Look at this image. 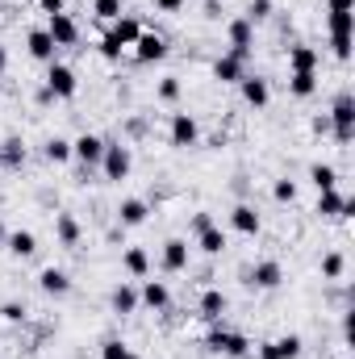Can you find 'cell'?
Here are the masks:
<instances>
[{"mask_svg": "<svg viewBox=\"0 0 355 359\" xmlns=\"http://www.w3.org/2000/svg\"><path fill=\"white\" fill-rule=\"evenodd\" d=\"M326 121H330L335 142H343V147H347V142L355 138V96H351V92H339V96H335V104H330Z\"/></svg>", "mask_w": 355, "mask_h": 359, "instance_id": "1", "label": "cell"}, {"mask_svg": "<svg viewBox=\"0 0 355 359\" xmlns=\"http://www.w3.org/2000/svg\"><path fill=\"white\" fill-rule=\"evenodd\" d=\"M205 347L213 351V355H226V359H239L251 351V339L247 334H239V330H226L222 322H213V330L205 334Z\"/></svg>", "mask_w": 355, "mask_h": 359, "instance_id": "2", "label": "cell"}, {"mask_svg": "<svg viewBox=\"0 0 355 359\" xmlns=\"http://www.w3.org/2000/svg\"><path fill=\"white\" fill-rule=\"evenodd\" d=\"M130 168H134V151H130L126 142H105V155H100V172H105V180L121 184V180L130 176Z\"/></svg>", "mask_w": 355, "mask_h": 359, "instance_id": "3", "label": "cell"}, {"mask_svg": "<svg viewBox=\"0 0 355 359\" xmlns=\"http://www.w3.org/2000/svg\"><path fill=\"white\" fill-rule=\"evenodd\" d=\"M46 92L55 96V100H72L76 92H80V80H76V72L67 67V63H46Z\"/></svg>", "mask_w": 355, "mask_h": 359, "instance_id": "4", "label": "cell"}, {"mask_svg": "<svg viewBox=\"0 0 355 359\" xmlns=\"http://www.w3.org/2000/svg\"><path fill=\"white\" fill-rule=\"evenodd\" d=\"M226 38H230V55H239L247 63L251 59V46H255V25L247 17H230L226 21Z\"/></svg>", "mask_w": 355, "mask_h": 359, "instance_id": "5", "label": "cell"}, {"mask_svg": "<svg viewBox=\"0 0 355 359\" xmlns=\"http://www.w3.org/2000/svg\"><path fill=\"white\" fill-rule=\"evenodd\" d=\"M168 138H172V147H180V151H188V147H196V142H201V121H196L192 113H172V126H168Z\"/></svg>", "mask_w": 355, "mask_h": 359, "instance_id": "6", "label": "cell"}, {"mask_svg": "<svg viewBox=\"0 0 355 359\" xmlns=\"http://www.w3.org/2000/svg\"><path fill=\"white\" fill-rule=\"evenodd\" d=\"M46 34L55 38V46H76L80 42V25L72 21V13H46Z\"/></svg>", "mask_w": 355, "mask_h": 359, "instance_id": "7", "label": "cell"}, {"mask_svg": "<svg viewBox=\"0 0 355 359\" xmlns=\"http://www.w3.org/2000/svg\"><path fill=\"white\" fill-rule=\"evenodd\" d=\"M130 50H134V59H138V63H159V59H168V38H163V34L142 29V34H138V42H134Z\"/></svg>", "mask_w": 355, "mask_h": 359, "instance_id": "8", "label": "cell"}, {"mask_svg": "<svg viewBox=\"0 0 355 359\" xmlns=\"http://www.w3.org/2000/svg\"><path fill=\"white\" fill-rule=\"evenodd\" d=\"M301 351H305L301 334H280V339L264 343V347L255 351V359H301Z\"/></svg>", "mask_w": 355, "mask_h": 359, "instance_id": "9", "label": "cell"}, {"mask_svg": "<svg viewBox=\"0 0 355 359\" xmlns=\"http://www.w3.org/2000/svg\"><path fill=\"white\" fill-rule=\"evenodd\" d=\"M247 284H251V288H260V292H272V288H280V284H284V268H280L276 259H260L255 268L247 271Z\"/></svg>", "mask_w": 355, "mask_h": 359, "instance_id": "10", "label": "cell"}, {"mask_svg": "<svg viewBox=\"0 0 355 359\" xmlns=\"http://www.w3.org/2000/svg\"><path fill=\"white\" fill-rule=\"evenodd\" d=\"M230 230H239V234L255 238V234L264 230V217H260V209H255V205H247V201H239V205L230 209Z\"/></svg>", "mask_w": 355, "mask_h": 359, "instance_id": "11", "label": "cell"}, {"mask_svg": "<svg viewBox=\"0 0 355 359\" xmlns=\"http://www.w3.org/2000/svg\"><path fill=\"white\" fill-rule=\"evenodd\" d=\"M100 155H105V138L100 134H80L72 142V159H80L84 168H100Z\"/></svg>", "mask_w": 355, "mask_h": 359, "instance_id": "12", "label": "cell"}, {"mask_svg": "<svg viewBox=\"0 0 355 359\" xmlns=\"http://www.w3.org/2000/svg\"><path fill=\"white\" fill-rule=\"evenodd\" d=\"M25 50H29L38 63H55V50H59V46H55V38L46 34V25H38V29L25 34Z\"/></svg>", "mask_w": 355, "mask_h": 359, "instance_id": "13", "label": "cell"}, {"mask_svg": "<svg viewBox=\"0 0 355 359\" xmlns=\"http://www.w3.org/2000/svg\"><path fill=\"white\" fill-rule=\"evenodd\" d=\"M138 305H147V309H168L172 305V288L163 284V280H142V288H138Z\"/></svg>", "mask_w": 355, "mask_h": 359, "instance_id": "14", "label": "cell"}, {"mask_svg": "<svg viewBox=\"0 0 355 359\" xmlns=\"http://www.w3.org/2000/svg\"><path fill=\"white\" fill-rule=\"evenodd\" d=\"M243 76H247V63H243L239 55H230V50H226V55H217V59H213V80H222V84H239Z\"/></svg>", "mask_w": 355, "mask_h": 359, "instance_id": "15", "label": "cell"}, {"mask_svg": "<svg viewBox=\"0 0 355 359\" xmlns=\"http://www.w3.org/2000/svg\"><path fill=\"white\" fill-rule=\"evenodd\" d=\"M151 217V205L142 201V196H126L121 205H117V222L126 226V230H134V226H142Z\"/></svg>", "mask_w": 355, "mask_h": 359, "instance_id": "16", "label": "cell"}, {"mask_svg": "<svg viewBox=\"0 0 355 359\" xmlns=\"http://www.w3.org/2000/svg\"><path fill=\"white\" fill-rule=\"evenodd\" d=\"M196 309H201V318H205V322H222V318H226V309H230V301H226V292H222V288H205V292H201V301H196Z\"/></svg>", "mask_w": 355, "mask_h": 359, "instance_id": "17", "label": "cell"}, {"mask_svg": "<svg viewBox=\"0 0 355 359\" xmlns=\"http://www.w3.org/2000/svg\"><path fill=\"white\" fill-rule=\"evenodd\" d=\"M159 268L172 271V276L188 268V243H184V238H168V243H163V251H159Z\"/></svg>", "mask_w": 355, "mask_h": 359, "instance_id": "18", "label": "cell"}, {"mask_svg": "<svg viewBox=\"0 0 355 359\" xmlns=\"http://www.w3.org/2000/svg\"><path fill=\"white\" fill-rule=\"evenodd\" d=\"M239 92H243V100H247L251 109H264L267 100H272V88H267V80H264V76H251V72L239 80Z\"/></svg>", "mask_w": 355, "mask_h": 359, "instance_id": "19", "label": "cell"}, {"mask_svg": "<svg viewBox=\"0 0 355 359\" xmlns=\"http://www.w3.org/2000/svg\"><path fill=\"white\" fill-rule=\"evenodd\" d=\"M38 288H42L46 297H67V292H72V276L63 268H42L38 271Z\"/></svg>", "mask_w": 355, "mask_h": 359, "instance_id": "20", "label": "cell"}, {"mask_svg": "<svg viewBox=\"0 0 355 359\" xmlns=\"http://www.w3.org/2000/svg\"><path fill=\"white\" fill-rule=\"evenodd\" d=\"M318 63H322L318 46H305V42L288 46V72H318Z\"/></svg>", "mask_w": 355, "mask_h": 359, "instance_id": "21", "label": "cell"}, {"mask_svg": "<svg viewBox=\"0 0 355 359\" xmlns=\"http://www.w3.org/2000/svg\"><path fill=\"white\" fill-rule=\"evenodd\" d=\"M4 251H8L13 259H29V255L38 251V234H34V230H8Z\"/></svg>", "mask_w": 355, "mask_h": 359, "instance_id": "22", "label": "cell"}, {"mask_svg": "<svg viewBox=\"0 0 355 359\" xmlns=\"http://www.w3.org/2000/svg\"><path fill=\"white\" fill-rule=\"evenodd\" d=\"M196 247H201V255H222L226 247H230V238H226V230L222 226H205V230H196Z\"/></svg>", "mask_w": 355, "mask_h": 359, "instance_id": "23", "label": "cell"}, {"mask_svg": "<svg viewBox=\"0 0 355 359\" xmlns=\"http://www.w3.org/2000/svg\"><path fill=\"white\" fill-rule=\"evenodd\" d=\"M343 209H347V196H343L339 188H330V192H318V205H314V213H318V217L335 222V217H343Z\"/></svg>", "mask_w": 355, "mask_h": 359, "instance_id": "24", "label": "cell"}, {"mask_svg": "<svg viewBox=\"0 0 355 359\" xmlns=\"http://www.w3.org/2000/svg\"><path fill=\"white\" fill-rule=\"evenodd\" d=\"M80 222H76V213H55V238H59V247H80Z\"/></svg>", "mask_w": 355, "mask_h": 359, "instance_id": "25", "label": "cell"}, {"mask_svg": "<svg viewBox=\"0 0 355 359\" xmlns=\"http://www.w3.org/2000/svg\"><path fill=\"white\" fill-rule=\"evenodd\" d=\"M109 34H113V38L130 50V46L138 42V34H142V21H138V17H130V13H121V17L113 21V29H109Z\"/></svg>", "mask_w": 355, "mask_h": 359, "instance_id": "26", "label": "cell"}, {"mask_svg": "<svg viewBox=\"0 0 355 359\" xmlns=\"http://www.w3.org/2000/svg\"><path fill=\"white\" fill-rule=\"evenodd\" d=\"M121 268L130 271L134 280H147V276H151V255H147V247H126Z\"/></svg>", "mask_w": 355, "mask_h": 359, "instance_id": "27", "label": "cell"}, {"mask_svg": "<svg viewBox=\"0 0 355 359\" xmlns=\"http://www.w3.org/2000/svg\"><path fill=\"white\" fill-rule=\"evenodd\" d=\"M109 305H113V313H121V318H126V313H134V309H138V288L121 280V284L113 288V297H109Z\"/></svg>", "mask_w": 355, "mask_h": 359, "instance_id": "28", "label": "cell"}, {"mask_svg": "<svg viewBox=\"0 0 355 359\" xmlns=\"http://www.w3.org/2000/svg\"><path fill=\"white\" fill-rule=\"evenodd\" d=\"M288 92L297 100H309L318 92V72H288Z\"/></svg>", "mask_w": 355, "mask_h": 359, "instance_id": "29", "label": "cell"}, {"mask_svg": "<svg viewBox=\"0 0 355 359\" xmlns=\"http://www.w3.org/2000/svg\"><path fill=\"white\" fill-rule=\"evenodd\" d=\"M42 155H46V163H55V168H59V163H72V142L55 134V138H46Z\"/></svg>", "mask_w": 355, "mask_h": 359, "instance_id": "30", "label": "cell"}, {"mask_svg": "<svg viewBox=\"0 0 355 359\" xmlns=\"http://www.w3.org/2000/svg\"><path fill=\"white\" fill-rule=\"evenodd\" d=\"M309 184H314L318 192H330V188H339V172H335L330 163H314V168H309Z\"/></svg>", "mask_w": 355, "mask_h": 359, "instance_id": "31", "label": "cell"}, {"mask_svg": "<svg viewBox=\"0 0 355 359\" xmlns=\"http://www.w3.org/2000/svg\"><path fill=\"white\" fill-rule=\"evenodd\" d=\"M100 359H142L130 343H121V339H105L100 343Z\"/></svg>", "mask_w": 355, "mask_h": 359, "instance_id": "32", "label": "cell"}, {"mask_svg": "<svg viewBox=\"0 0 355 359\" xmlns=\"http://www.w3.org/2000/svg\"><path fill=\"white\" fill-rule=\"evenodd\" d=\"M343 271H347L343 251H326L322 255V280H343Z\"/></svg>", "mask_w": 355, "mask_h": 359, "instance_id": "33", "label": "cell"}, {"mask_svg": "<svg viewBox=\"0 0 355 359\" xmlns=\"http://www.w3.org/2000/svg\"><path fill=\"white\" fill-rule=\"evenodd\" d=\"M0 151H4V168H21V163H25V142H21V138L0 142Z\"/></svg>", "mask_w": 355, "mask_h": 359, "instance_id": "34", "label": "cell"}, {"mask_svg": "<svg viewBox=\"0 0 355 359\" xmlns=\"http://www.w3.org/2000/svg\"><path fill=\"white\" fill-rule=\"evenodd\" d=\"M180 92H184L180 76H163V80H159V88H155V96H159V100H168V104H176Z\"/></svg>", "mask_w": 355, "mask_h": 359, "instance_id": "35", "label": "cell"}, {"mask_svg": "<svg viewBox=\"0 0 355 359\" xmlns=\"http://www.w3.org/2000/svg\"><path fill=\"white\" fill-rule=\"evenodd\" d=\"M272 196H276L280 205H293V201H297V180L280 176V180H276V184H272Z\"/></svg>", "mask_w": 355, "mask_h": 359, "instance_id": "36", "label": "cell"}, {"mask_svg": "<svg viewBox=\"0 0 355 359\" xmlns=\"http://www.w3.org/2000/svg\"><path fill=\"white\" fill-rule=\"evenodd\" d=\"M96 50H100V59H109V63H121V55H126V46H121V42H117L113 34H105Z\"/></svg>", "mask_w": 355, "mask_h": 359, "instance_id": "37", "label": "cell"}, {"mask_svg": "<svg viewBox=\"0 0 355 359\" xmlns=\"http://www.w3.org/2000/svg\"><path fill=\"white\" fill-rule=\"evenodd\" d=\"M0 318L13 322V326H21V322L29 318V309H25V301H4V305H0Z\"/></svg>", "mask_w": 355, "mask_h": 359, "instance_id": "38", "label": "cell"}, {"mask_svg": "<svg viewBox=\"0 0 355 359\" xmlns=\"http://www.w3.org/2000/svg\"><path fill=\"white\" fill-rule=\"evenodd\" d=\"M326 25H330V34H351L355 13H326Z\"/></svg>", "mask_w": 355, "mask_h": 359, "instance_id": "39", "label": "cell"}, {"mask_svg": "<svg viewBox=\"0 0 355 359\" xmlns=\"http://www.w3.org/2000/svg\"><path fill=\"white\" fill-rule=\"evenodd\" d=\"M92 13L100 21H117L121 17V0H92Z\"/></svg>", "mask_w": 355, "mask_h": 359, "instance_id": "40", "label": "cell"}, {"mask_svg": "<svg viewBox=\"0 0 355 359\" xmlns=\"http://www.w3.org/2000/svg\"><path fill=\"white\" fill-rule=\"evenodd\" d=\"M243 17H247L251 25H260V21H267V17H272V0H251Z\"/></svg>", "mask_w": 355, "mask_h": 359, "instance_id": "41", "label": "cell"}, {"mask_svg": "<svg viewBox=\"0 0 355 359\" xmlns=\"http://www.w3.org/2000/svg\"><path fill=\"white\" fill-rule=\"evenodd\" d=\"M330 50H335V59H351V34H330Z\"/></svg>", "mask_w": 355, "mask_h": 359, "instance_id": "42", "label": "cell"}, {"mask_svg": "<svg viewBox=\"0 0 355 359\" xmlns=\"http://www.w3.org/2000/svg\"><path fill=\"white\" fill-rule=\"evenodd\" d=\"M151 4H155L159 13H180V8H184L188 0H151Z\"/></svg>", "mask_w": 355, "mask_h": 359, "instance_id": "43", "label": "cell"}, {"mask_svg": "<svg viewBox=\"0 0 355 359\" xmlns=\"http://www.w3.org/2000/svg\"><path fill=\"white\" fill-rule=\"evenodd\" d=\"M355 0H326V13H351Z\"/></svg>", "mask_w": 355, "mask_h": 359, "instance_id": "44", "label": "cell"}, {"mask_svg": "<svg viewBox=\"0 0 355 359\" xmlns=\"http://www.w3.org/2000/svg\"><path fill=\"white\" fill-rule=\"evenodd\" d=\"M42 13H67V0H38Z\"/></svg>", "mask_w": 355, "mask_h": 359, "instance_id": "45", "label": "cell"}, {"mask_svg": "<svg viewBox=\"0 0 355 359\" xmlns=\"http://www.w3.org/2000/svg\"><path fill=\"white\" fill-rule=\"evenodd\" d=\"M205 226H213V217L201 209V213H192V230H205Z\"/></svg>", "mask_w": 355, "mask_h": 359, "instance_id": "46", "label": "cell"}, {"mask_svg": "<svg viewBox=\"0 0 355 359\" xmlns=\"http://www.w3.org/2000/svg\"><path fill=\"white\" fill-rule=\"evenodd\" d=\"M314 134H330V121H326V113H322V117H314Z\"/></svg>", "mask_w": 355, "mask_h": 359, "instance_id": "47", "label": "cell"}, {"mask_svg": "<svg viewBox=\"0 0 355 359\" xmlns=\"http://www.w3.org/2000/svg\"><path fill=\"white\" fill-rule=\"evenodd\" d=\"M205 17H222V4L217 0H205Z\"/></svg>", "mask_w": 355, "mask_h": 359, "instance_id": "48", "label": "cell"}, {"mask_svg": "<svg viewBox=\"0 0 355 359\" xmlns=\"http://www.w3.org/2000/svg\"><path fill=\"white\" fill-rule=\"evenodd\" d=\"M4 72H8V50L0 46V76H4Z\"/></svg>", "mask_w": 355, "mask_h": 359, "instance_id": "49", "label": "cell"}, {"mask_svg": "<svg viewBox=\"0 0 355 359\" xmlns=\"http://www.w3.org/2000/svg\"><path fill=\"white\" fill-rule=\"evenodd\" d=\"M4 238H8V226H4V222H0V247H4Z\"/></svg>", "mask_w": 355, "mask_h": 359, "instance_id": "50", "label": "cell"}, {"mask_svg": "<svg viewBox=\"0 0 355 359\" xmlns=\"http://www.w3.org/2000/svg\"><path fill=\"white\" fill-rule=\"evenodd\" d=\"M239 359H255V351H247V355H239Z\"/></svg>", "mask_w": 355, "mask_h": 359, "instance_id": "51", "label": "cell"}, {"mask_svg": "<svg viewBox=\"0 0 355 359\" xmlns=\"http://www.w3.org/2000/svg\"><path fill=\"white\" fill-rule=\"evenodd\" d=\"M0 168H4V151H0Z\"/></svg>", "mask_w": 355, "mask_h": 359, "instance_id": "52", "label": "cell"}]
</instances>
